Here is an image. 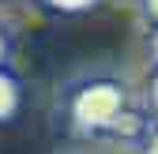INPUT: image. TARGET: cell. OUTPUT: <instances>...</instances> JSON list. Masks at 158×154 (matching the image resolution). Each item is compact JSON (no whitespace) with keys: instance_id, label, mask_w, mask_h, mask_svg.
Here are the masks:
<instances>
[{"instance_id":"obj_1","label":"cell","mask_w":158,"mask_h":154,"mask_svg":"<svg viewBox=\"0 0 158 154\" xmlns=\"http://www.w3.org/2000/svg\"><path fill=\"white\" fill-rule=\"evenodd\" d=\"M117 113H121V90L113 83H94L75 98V124L83 128H106L117 120Z\"/></svg>"},{"instance_id":"obj_2","label":"cell","mask_w":158,"mask_h":154,"mask_svg":"<svg viewBox=\"0 0 158 154\" xmlns=\"http://www.w3.org/2000/svg\"><path fill=\"white\" fill-rule=\"evenodd\" d=\"M15 102H19V87H15V79L0 71V120H4V117H11Z\"/></svg>"},{"instance_id":"obj_3","label":"cell","mask_w":158,"mask_h":154,"mask_svg":"<svg viewBox=\"0 0 158 154\" xmlns=\"http://www.w3.org/2000/svg\"><path fill=\"white\" fill-rule=\"evenodd\" d=\"M49 8H56V11H83V8H90L94 0H45Z\"/></svg>"},{"instance_id":"obj_4","label":"cell","mask_w":158,"mask_h":154,"mask_svg":"<svg viewBox=\"0 0 158 154\" xmlns=\"http://www.w3.org/2000/svg\"><path fill=\"white\" fill-rule=\"evenodd\" d=\"M147 11H151V19L158 23V0H147Z\"/></svg>"},{"instance_id":"obj_5","label":"cell","mask_w":158,"mask_h":154,"mask_svg":"<svg viewBox=\"0 0 158 154\" xmlns=\"http://www.w3.org/2000/svg\"><path fill=\"white\" fill-rule=\"evenodd\" d=\"M151 102H154V117H158V79H154V87H151Z\"/></svg>"},{"instance_id":"obj_6","label":"cell","mask_w":158,"mask_h":154,"mask_svg":"<svg viewBox=\"0 0 158 154\" xmlns=\"http://www.w3.org/2000/svg\"><path fill=\"white\" fill-rule=\"evenodd\" d=\"M151 49H154V60H158V30H154V38H151Z\"/></svg>"},{"instance_id":"obj_7","label":"cell","mask_w":158,"mask_h":154,"mask_svg":"<svg viewBox=\"0 0 158 154\" xmlns=\"http://www.w3.org/2000/svg\"><path fill=\"white\" fill-rule=\"evenodd\" d=\"M4 53H8V45H4V34H0V60H4Z\"/></svg>"},{"instance_id":"obj_8","label":"cell","mask_w":158,"mask_h":154,"mask_svg":"<svg viewBox=\"0 0 158 154\" xmlns=\"http://www.w3.org/2000/svg\"><path fill=\"white\" fill-rule=\"evenodd\" d=\"M147 154H158V139H154V143H151V147H147Z\"/></svg>"}]
</instances>
